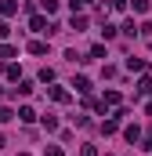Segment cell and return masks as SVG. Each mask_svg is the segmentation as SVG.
<instances>
[{"label":"cell","instance_id":"obj_1","mask_svg":"<svg viewBox=\"0 0 152 156\" xmlns=\"http://www.w3.org/2000/svg\"><path fill=\"white\" fill-rule=\"evenodd\" d=\"M15 116L22 120V123H33V120H36V113H33V109H29V105H22V109H18V113H15Z\"/></svg>","mask_w":152,"mask_h":156},{"label":"cell","instance_id":"obj_2","mask_svg":"<svg viewBox=\"0 0 152 156\" xmlns=\"http://www.w3.org/2000/svg\"><path fill=\"white\" fill-rule=\"evenodd\" d=\"M73 29H76V33H83V29H87V18H83L80 11H73Z\"/></svg>","mask_w":152,"mask_h":156},{"label":"cell","instance_id":"obj_3","mask_svg":"<svg viewBox=\"0 0 152 156\" xmlns=\"http://www.w3.org/2000/svg\"><path fill=\"white\" fill-rule=\"evenodd\" d=\"M51 98H54V102H69V91H65V87H51Z\"/></svg>","mask_w":152,"mask_h":156},{"label":"cell","instance_id":"obj_4","mask_svg":"<svg viewBox=\"0 0 152 156\" xmlns=\"http://www.w3.org/2000/svg\"><path fill=\"white\" fill-rule=\"evenodd\" d=\"M36 33H47V22H43V15H33V22H29Z\"/></svg>","mask_w":152,"mask_h":156},{"label":"cell","instance_id":"obj_5","mask_svg":"<svg viewBox=\"0 0 152 156\" xmlns=\"http://www.w3.org/2000/svg\"><path fill=\"white\" fill-rule=\"evenodd\" d=\"M73 87H76V91H83V94H87V91H91V80H87V76H76V80H73Z\"/></svg>","mask_w":152,"mask_h":156},{"label":"cell","instance_id":"obj_6","mask_svg":"<svg viewBox=\"0 0 152 156\" xmlns=\"http://www.w3.org/2000/svg\"><path fill=\"white\" fill-rule=\"evenodd\" d=\"M0 11H4V15H18V0H4Z\"/></svg>","mask_w":152,"mask_h":156},{"label":"cell","instance_id":"obj_7","mask_svg":"<svg viewBox=\"0 0 152 156\" xmlns=\"http://www.w3.org/2000/svg\"><path fill=\"white\" fill-rule=\"evenodd\" d=\"M15 94H33V83H29V80H18V87H15Z\"/></svg>","mask_w":152,"mask_h":156},{"label":"cell","instance_id":"obj_8","mask_svg":"<svg viewBox=\"0 0 152 156\" xmlns=\"http://www.w3.org/2000/svg\"><path fill=\"white\" fill-rule=\"evenodd\" d=\"M29 55H47V44H40V40H33V44H29Z\"/></svg>","mask_w":152,"mask_h":156},{"label":"cell","instance_id":"obj_9","mask_svg":"<svg viewBox=\"0 0 152 156\" xmlns=\"http://www.w3.org/2000/svg\"><path fill=\"white\" fill-rule=\"evenodd\" d=\"M15 55H18V51H15L11 44H0V58H15Z\"/></svg>","mask_w":152,"mask_h":156},{"label":"cell","instance_id":"obj_10","mask_svg":"<svg viewBox=\"0 0 152 156\" xmlns=\"http://www.w3.org/2000/svg\"><path fill=\"white\" fill-rule=\"evenodd\" d=\"M127 69H130V73H138V69H145V62H141V58H127Z\"/></svg>","mask_w":152,"mask_h":156},{"label":"cell","instance_id":"obj_11","mask_svg":"<svg viewBox=\"0 0 152 156\" xmlns=\"http://www.w3.org/2000/svg\"><path fill=\"white\" fill-rule=\"evenodd\" d=\"M105 105H119V94L116 91H105Z\"/></svg>","mask_w":152,"mask_h":156},{"label":"cell","instance_id":"obj_12","mask_svg":"<svg viewBox=\"0 0 152 156\" xmlns=\"http://www.w3.org/2000/svg\"><path fill=\"white\" fill-rule=\"evenodd\" d=\"M40 4H43V11H47V15H51V11H58V0H40Z\"/></svg>","mask_w":152,"mask_h":156},{"label":"cell","instance_id":"obj_13","mask_svg":"<svg viewBox=\"0 0 152 156\" xmlns=\"http://www.w3.org/2000/svg\"><path fill=\"white\" fill-rule=\"evenodd\" d=\"M7 120H15V113L11 109H0V123H7Z\"/></svg>","mask_w":152,"mask_h":156},{"label":"cell","instance_id":"obj_14","mask_svg":"<svg viewBox=\"0 0 152 156\" xmlns=\"http://www.w3.org/2000/svg\"><path fill=\"white\" fill-rule=\"evenodd\" d=\"M134 11H149V0H134Z\"/></svg>","mask_w":152,"mask_h":156},{"label":"cell","instance_id":"obj_15","mask_svg":"<svg viewBox=\"0 0 152 156\" xmlns=\"http://www.w3.org/2000/svg\"><path fill=\"white\" fill-rule=\"evenodd\" d=\"M112 7H116V11H123V7H127V0H112Z\"/></svg>","mask_w":152,"mask_h":156},{"label":"cell","instance_id":"obj_16","mask_svg":"<svg viewBox=\"0 0 152 156\" xmlns=\"http://www.w3.org/2000/svg\"><path fill=\"white\" fill-rule=\"evenodd\" d=\"M47 156H62V149H58V145H51V149H47Z\"/></svg>","mask_w":152,"mask_h":156},{"label":"cell","instance_id":"obj_17","mask_svg":"<svg viewBox=\"0 0 152 156\" xmlns=\"http://www.w3.org/2000/svg\"><path fill=\"white\" fill-rule=\"evenodd\" d=\"M4 37H7V22H0V40H4Z\"/></svg>","mask_w":152,"mask_h":156},{"label":"cell","instance_id":"obj_18","mask_svg":"<svg viewBox=\"0 0 152 156\" xmlns=\"http://www.w3.org/2000/svg\"><path fill=\"white\" fill-rule=\"evenodd\" d=\"M83 4H94V0H80V7H83Z\"/></svg>","mask_w":152,"mask_h":156},{"label":"cell","instance_id":"obj_19","mask_svg":"<svg viewBox=\"0 0 152 156\" xmlns=\"http://www.w3.org/2000/svg\"><path fill=\"white\" fill-rule=\"evenodd\" d=\"M0 149H4V134H0Z\"/></svg>","mask_w":152,"mask_h":156},{"label":"cell","instance_id":"obj_20","mask_svg":"<svg viewBox=\"0 0 152 156\" xmlns=\"http://www.w3.org/2000/svg\"><path fill=\"white\" fill-rule=\"evenodd\" d=\"M18 156H26V153H18Z\"/></svg>","mask_w":152,"mask_h":156},{"label":"cell","instance_id":"obj_21","mask_svg":"<svg viewBox=\"0 0 152 156\" xmlns=\"http://www.w3.org/2000/svg\"><path fill=\"white\" fill-rule=\"evenodd\" d=\"M0 73H4V69H0Z\"/></svg>","mask_w":152,"mask_h":156}]
</instances>
